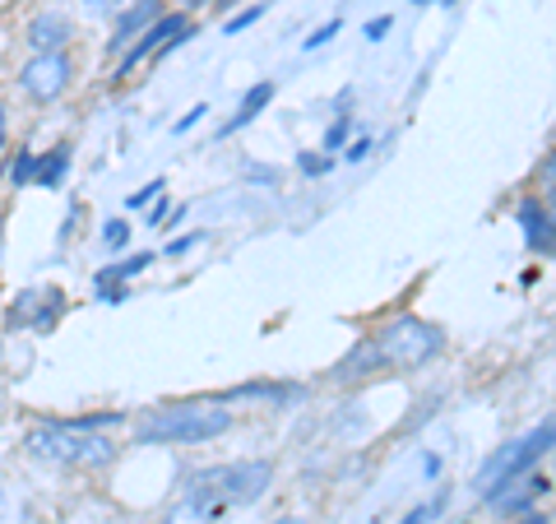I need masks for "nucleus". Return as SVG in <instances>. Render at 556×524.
<instances>
[{"label":"nucleus","instance_id":"32","mask_svg":"<svg viewBox=\"0 0 556 524\" xmlns=\"http://www.w3.org/2000/svg\"><path fill=\"white\" fill-rule=\"evenodd\" d=\"M413 5H437V0H413Z\"/></svg>","mask_w":556,"mask_h":524},{"label":"nucleus","instance_id":"2","mask_svg":"<svg viewBox=\"0 0 556 524\" xmlns=\"http://www.w3.org/2000/svg\"><path fill=\"white\" fill-rule=\"evenodd\" d=\"M232 432V409L218 404H167V409H149L135 427L139 446H200L214 436Z\"/></svg>","mask_w":556,"mask_h":524},{"label":"nucleus","instance_id":"25","mask_svg":"<svg viewBox=\"0 0 556 524\" xmlns=\"http://www.w3.org/2000/svg\"><path fill=\"white\" fill-rule=\"evenodd\" d=\"M367 139H357V145H348V163H362V159H367Z\"/></svg>","mask_w":556,"mask_h":524},{"label":"nucleus","instance_id":"18","mask_svg":"<svg viewBox=\"0 0 556 524\" xmlns=\"http://www.w3.org/2000/svg\"><path fill=\"white\" fill-rule=\"evenodd\" d=\"M126 237H130V223L108 219V228H102V241H108V247H126Z\"/></svg>","mask_w":556,"mask_h":524},{"label":"nucleus","instance_id":"28","mask_svg":"<svg viewBox=\"0 0 556 524\" xmlns=\"http://www.w3.org/2000/svg\"><path fill=\"white\" fill-rule=\"evenodd\" d=\"M543 177H547V200H552V209H556V167L543 172Z\"/></svg>","mask_w":556,"mask_h":524},{"label":"nucleus","instance_id":"29","mask_svg":"<svg viewBox=\"0 0 556 524\" xmlns=\"http://www.w3.org/2000/svg\"><path fill=\"white\" fill-rule=\"evenodd\" d=\"M5 135H10V121H5V108H0V149H5Z\"/></svg>","mask_w":556,"mask_h":524},{"label":"nucleus","instance_id":"33","mask_svg":"<svg viewBox=\"0 0 556 524\" xmlns=\"http://www.w3.org/2000/svg\"><path fill=\"white\" fill-rule=\"evenodd\" d=\"M190 5H204V0H190Z\"/></svg>","mask_w":556,"mask_h":524},{"label":"nucleus","instance_id":"24","mask_svg":"<svg viewBox=\"0 0 556 524\" xmlns=\"http://www.w3.org/2000/svg\"><path fill=\"white\" fill-rule=\"evenodd\" d=\"M204 112H208V108H204V102H200V108H190V112H186V116H181V121H177V130H181V135H186V130H190V126H195V121H200V116H204Z\"/></svg>","mask_w":556,"mask_h":524},{"label":"nucleus","instance_id":"1","mask_svg":"<svg viewBox=\"0 0 556 524\" xmlns=\"http://www.w3.org/2000/svg\"><path fill=\"white\" fill-rule=\"evenodd\" d=\"M274 483V464L269 460H241V464H218L200 474L186 492V515H195V524H214L223 506H251L269 492Z\"/></svg>","mask_w":556,"mask_h":524},{"label":"nucleus","instance_id":"22","mask_svg":"<svg viewBox=\"0 0 556 524\" xmlns=\"http://www.w3.org/2000/svg\"><path fill=\"white\" fill-rule=\"evenodd\" d=\"M390 28H394V20H390V14H376V20H371L367 28H362V33H367V38H371V42H380V38H386V33H390Z\"/></svg>","mask_w":556,"mask_h":524},{"label":"nucleus","instance_id":"17","mask_svg":"<svg viewBox=\"0 0 556 524\" xmlns=\"http://www.w3.org/2000/svg\"><path fill=\"white\" fill-rule=\"evenodd\" d=\"M163 190H167V182H149L144 190H135V196H130L126 204H130V209H144V204H153V200H159Z\"/></svg>","mask_w":556,"mask_h":524},{"label":"nucleus","instance_id":"15","mask_svg":"<svg viewBox=\"0 0 556 524\" xmlns=\"http://www.w3.org/2000/svg\"><path fill=\"white\" fill-rule=\"evenodd\" d=\"M33 172H38V153H20V159H14V186H33Z\"/></svg>","mask_w":556,"mask_h":524},{"label":"nucleus","instance_id":"21","mask_svg":"<svg viewBox=\"0 0 556 524\" xmlns=\"http://www.w3.org/2000/svg\"><path fill=\"white\" fill-rule=\"evenodd\" d=\"M260 14H265V5H251V10H241L237 20H228V33H241V28H251V24L260 20Z\"/></svg>","mask_w":556,"mask_h":524},{"label":"nucleus","instance_id":"10","mask_svg":"<svg viewBox=\"0 0 556 524\" xmlns=\"http://www.w3.org/2000/svg\"><path fill=\"white\" fill-rule=\"evenodd\" d=\"M70 42V20L56 10H42L38 20L28 24V47H38V51H61Z\"/></svg>","mask_w":556,"mask_h":524},{"label":"nucleus","instance_id":"34","mask_svg":"<svg viewBox=\"0 0 556 524\" xmlns=\"http://www.w3.org/2000/svg\"><path fill=\"white\" fill-rule=\"evenodd\" d=\"M228 5H237V0H228Z\"/></svg>","mask_w":556,"mask_h":524},{"label":"nucleus","instance_id":"5","mask_svg":"<svg viewBox=\"0 0 556 524\" xmlns=\"http://www.w3.org/2000/svg\"><path fill=\"white\" fill-rule=\"evenodd\" d=\"M371 348H376V362L390 366V372H417V366H427L445 348V335L441 325H431L422 316H399L371 339Z\"/></svg>","mask_w":556,"mask_h":524},{"label":"nucleus","instance_id":"13","mask_svg":"<svg viewBox=\"0 0 556 524\" xmlns=\"http://www.w3.org/2000/svg\"><path fill=\"white\" fill-rule=\"evenodd\" d=\"M65 167H70V145H56V149L47 153V159H38L33 186H61V182H65Z\"/></svg>","mask_w":556,"mask_h":524},{"label":"nucleus","instance_id":"3","mask_svg":"<svg viewBox=\"0 0 556 524\" xmlns=\"http://www.w3.org/2000/svg\"><path fill=\"white\" fill-rule=\"evenodd\" d=\"M28 456L61 464V469H102L116 460V441L102 436L98 427H84L79 417L70 423H42L28 432Z\"/></svg>","mask_w":556,"mask_h":524},{"label":"nucleus","instance_id":"8","mask_svg":"<svg viewBox=\"0 0 556 524\" xmlns=\"http://www.w3.org/2000/svg\"><path fill=\"white\" fill-rule=\"evenodd\" d=\"M153 20H163V0H130L126 10H121V20H116V33H112V47L121 51L130 38H139Z\"/></svg>","mask_w":556,"mask_h":524},{"label":"nucleus","instance_id":"7","mask_svg":"<svg viewBox=\"0 0 556 524\" xmlns=\"http://www.w3.org/2000/svg\"><path fill=\"white\" fill-rule=\"evenodd\" d=\"M190 38V14H163V20H153L144 33H139V42L126 51V61H121V75H130V65H139L144 57H167L172 47H181Z\"/></svg>","mask_w":556,"mask_h":524},{"label":"nucleus","instance_id":"26","mask_svg":"<svg viewBox=\"0 0 556 524\" xmlns=\"http://www.w3.org/2000/svg\"><path fill=\"white\" fill-rule=\"evenodd\" d=\"M247 177H251V182H278V172H274V167H251Z\"/></svg>","mask_w":556,"mask_h":524},{"label":"nucleus","instance_id":"19","mask_svg":"<svg viewBox=\"0 0 556 524\" xmlns=\"http://www.w3.org/2000/svg\"><path fill=\"white\" fill-rule=\"evenodd\" d=\"M334 33H339V20H329L325 28H316V33L306 38V51H316V47H325V42H334Z\"/></svg>","mask_w":556,"mask_h":524},{"label":"nucleus","instance_id":"6","mask_svg":"<svg viewBox=\"0 0 556 524\" xmlns=\"http://www.w3.org/2000/svg\"><path fill=\"white\" fill-rule=\"evenodd\" d=\"M70 75H75V65H70L65 51H38V57L20 70V84H24L28 98L51 102V98H61L70 89Z\"/></svg>","mask_w":556,"mask_h":524},{"label":"nucleus","instance_id":"31","mask_svg":"<svg viewBox=\"0 0 556 524\" xmlns=\"http://www.w3.org/2000/svg\"><path fill=\"white\" fill-rule=\"evenodd\" d=\"M274 524H311L306 515H283V520H274Z\"/></svg>","mask_w":556,"mask_h":524},{"label":"nucleus","instance_id":"30","mask_svg":"<svg viewBox=\"0 0 556 524\" xmlns=\"http://www.w3.org/2000/svg\"><path fill=\"white\" fill-rule=\"evenodd\" d=\"M112 5H121V0H89V10H112Z\"/></svg>","mask_w":556,"mask_h":524},{"label":"nucleus","instance_id":"12","mask_svg":"<svg viewBox=\"0 0 556 524\" xmlns=\"http://www.w3.org/2000/svg\"><path fill=\"white\" fill-rule=\"evenodd\" d=\"M274 93H278V84L274 79H260V84H251L247 89V98H241V108H237V116L223 126V135H232V130H241V126H251V121L260 116L274 102Z\"/></svg>","mask_w":556,"mask_h":524},{"label":"nucleus","instance_id":"4","mask_svg":"<svg viewBox=\"0 0 556 524\" xmlns=\"http://www.w3.org/2000/svg\"><path fill=\"white\" fill-rule=\"evenodd\" d=\"M556 446V413L552 417H543L533 432H525L519 441H510V446H501L492 460H486L482 469H478V478H473V492L482 497V501H492L501 487H510L515 478H525L529 469L547 456V450Z\"/></svg>","mask_w":556,"mask_h":524},{"label":"nucleus","instance_id":"14","mask_svg":"<svg viewBox=\"0 0 556 524\" xmlns=\"http://www.w3.org/2000/svg\"><path fill=\"white\" fill-rule=\"evenodd\" d=\"M445 501H450V492H437L427 506H413V511L404 515V524H431V520H437V515L445 511Z\"/></svg>","mask_w":556,"mask_h":524},{"label":"nucleus","instance_id":"23","mask_svg":"<svg viewBox=\"0 0 556 524\" xmlns=\"http://www.w3.org/2000/svg\"><path fill=\"white\" fill-rule=\"evenodd\" d=\"M195 241H204V233H190V237H177V241H172V247H167V255H186L190 247H195Z\"/></svg>","mask_w":556,"mask_h":524},{"label":"nucleus","instance_id":"20","mask_svg":"<svg viewBox=\"0 0 556 524\" xmlns=\"http://www.w3.org/2000/svg\"><path fill=\"white\" fill-rule=\"evenodd\" d=\"M343 139H348V116H339L334 126L325 130V149H343Z\"/></svg>","mask_w":556,"mask_h":524},{"label":"nucleus","instance_id":"27","mask_svg":"<svg viewBox=\"0 0 556 524\" xmlns=\"http://www.w3.org/2000/svg\"><path fill=\"white\" fill-rule=\"evenodd\" d=\"M519 524H547V515L543 511H525V515H519Z\"/></svg>","mask_w":556,"mask_h":524},{"label":"nucleus","instance_id":"16","mask_svg":"<svg viewBox=\"0 0 556 524\" xmlns=\"http://www.w3.org/2000/svg\"><path fill=\"white\" fill-rule=\"evenodd\" d=\"M298 167L306 172V177H325V172L334 167V159H329V153H302V159H298Z\"/></svg>","mask_w":556,"mask_h":524},{"label":"nucleus","instance_id":"9","mask_svg":"<svg viewBox=\"0 0 556 524\" xmlns=\"http://www.w3.org/2000/svg\"><path fill=\"white\" fill-rule=\"evenodd\" d=\"M519 228H525V241L533 251H552L556 247V223H552V214L538 200L519 204Z\"/></svg>","mask_w":556,"mask_h":524},{"label":"nucleus","instance_id":"11","mask_svg":"<svg viewBox=\"0 0 556 524\" xmlns=\"http://www.w3.org/2000/svg\"><path fill=\"white\" fill-rule=\"evenodd\" d=\"M149 260H153V255H144V251H139V255H130V260H121V265L98 270V278H93V284H98V292H102V302H121V297H126V292H121L116 284H126V278H135L139 270H149Z\"/></svg>","mask_w":556,"mask_h":524}]
</instances>
